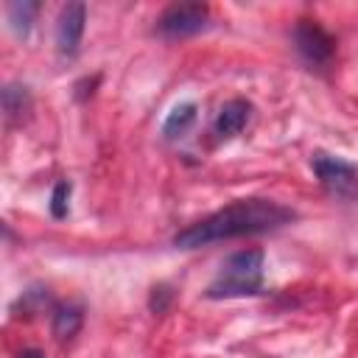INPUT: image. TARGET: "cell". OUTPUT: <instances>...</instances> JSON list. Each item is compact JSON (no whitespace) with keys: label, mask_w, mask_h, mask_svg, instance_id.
Segmentation results:
<instances>
[{"label":"cell","mask_w":358,"mask_h":358,"mask_svg":"<svg viewBox=\"0 0 358 358\" xmlns=\"http://www.w3.org/2000/svg\"><path fill=\"white\" fill-rule=\"evenodd\" d=\"M291 221H294V210L274 199H238V201L215 210L213 215L176 232L173 243L182 249H199V246H207L215 241L274 232Z\"/></svg>","instance_id":"cell-1"},{"label":"cell","mask_w":358,"mask_h":358,"mask_svg":"<svg viewBox=\"0 0 358 358\" xmlns=\"http://www.w3.org/2000/svg\"><path fill=\"white\" fill-rule=\"evenodd\" d=\"M263 288V252L260 249H241L221 263L218 277L210 282V299L227 296H252Z\"/></svg>","instance_id":"cell-2"},{"label":"cell","mask_w":358,"mask_h":358,"mask_svg":"<svg viewBox=\"0 0 358 358\" xmlns=\"http://www.w3.org/2000/svg\"><path fill=\"white\" fill-rule=\"evenodd\" d=\"M310 168H313V173L319 176V182L333 196L350 199V196L358 193V168L352 162L338 159V157H330V154H316L310 159Z\"/></svg>","instance_id":"cell-3"},{"label":"cell","mask_w":358,"mask_h":358,"mask_svg":"<svg viewBox=\"0 0 358 358\" xmlns=\"http://www.w3.org/2000/svg\"><path fill=\"white\" fill-rule=\"evenodd\" d=\"M207 20H210V8L204 3H176L162 11L157 28L165 36L179 39V36H193V34L204 31Z\"/></svg>","instance_id":"cell-4"},{"label":"cell","mask_w":358,"mask_h":358,"mask_svg":"<svg viewBox=\"0 0 358 358\" xmlns=\"http://www.w3.org/2000/svg\"><path fill=\"white\" fill-rule=\"evenodd\" d=\"M294 42H296V50L310 64H330L336 53V39L316 20H299L294 28Z\"/></svg>","instance_id":"cell-5"},{"label":"cell","mask_w":358,"mask_h":358,"mask_svg":"<svg viewBox=\"0 0 358 358\" xmlns=\"http://www.w3.org/2000/svg\"><path fill=\"white\" fill-rule=\"evenodd\" d=\"M84 22H87V6L84 3H67L62 8L59 22H56V45H59L62 56H76L78 53Z\"/></svg>","instance_id":"cell-6"},{"label":"cell","mask_w":358,"mask_h":358,"mask_svg":"<svg viewBox=\"0 0 358 358\" xmlns=\"http://www.w3.org/2000/svg\"><path fill=\"white\" fill-rule=\"evenodd\" d=\"M249 112H252L249 101H243V98L227 101V103L218 109L215 123H213V131L218 134V140H229V137L241 134L243 126H246V120H249Z\"/></svg>","instance_id":"cell-7"},{"label":"cell","mask_w":358,"mask_h":358,"mask_svg":"<svg viewBox=\"0 0 358 358\" xmlns=\"http://www.w3.org/2000/svg\"><path fill=\"white\" fill-rule=\"evenodd\" d=\"M196 117H199V106H196L193 101L176 103V106L168 112L165 123H162V134H165L168 140H173V137H182V134H187V129L196 123Z\"/></svg>","instance_id":"cell-8"},{"label":"cell","mask_w":358,"mask_h":358,"mask_svg":"<svg viewBox=\"0 0 358 358\" xmlns=\"http://www.w3.org/2000/svg\"><path fill=\"white\" fill-rule=\"evenodd\" d=\"M31 109V95L25 87L20 84H6L3 87V112L8 123H17L25 117V112Z\"/></svg>","instance_id":"cell-9"},{"label":"cell","mask_w":358,"mask_h":358,"mask_svg":"<svg viewBox=\"0 0 358 358\" xmlns=\"http://www.w3.org/2000/svg\"><path fill=\"white\" fill-rule=\"evenodd\" d=\"M36 11H39V3H34V0H14V3H8V22H11V31H14L17 36H28Z\"/></svg>","instance_id":"cell-10"},{"label":"cell","mask_w":358,"mask_h":358,"mask_svg":"<svg viewBox=\"0 0 358 358\" xmlns=\"http://www.w3.org/2000/svg\"><path fill=\"white\" fill-rule=\"evenodd\" d=\"M81 322H84V313L78 305H62L53 313V333L59 338H70L81 330Z\"/></svg>","instance_id":"cell-11"},{"label":"cell","mask_w":358,"mask_h":358,"mask_svg":"<svg viewBox=\"0 0 358 358\" xmlns=\"http://www.w3.org/2000/svg\"><path fill=\"white\" fill-rule=\"evenodd\" d=\"M67 199H70V182H56V187L50 193V215L53 218L67 215Z\"/></svg>","instance_id":"cell-12"},{"label":"cell","mask_w":358,"mask_h":358,"mask_svg":"<svg viewBox=\"0 0 358 358\" xmlns=\"http://www.w3.org/2000/svg\"><path fill=\"white\" fill-rule=\"evenodd\" d=\"M168 299H171V291H168L165 285H157V288L151 291V302H148V305H151L154 313H162L165 305H168Z\"/></svg>","instance_id":"cell-13"},{"label":"cell","mask_w":358,"mask_h":358,"mask_svg":"<svg viewBox=\"0 0 358 358\" xmlns=\"http://www.w3.org/2000/svg\"><path fill=\"white\" fill-rule=\"evenodd\" d=\"M20 358H45V352H39V350H22Z\"/></svg>","instance_id":"cell-14"}]
</instances>
